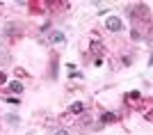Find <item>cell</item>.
Masks as SVG:
<instances>
[{"label":"cell","instance_id":"cell-1","mask_svg":"<svg viewBox=\"0 0 153 135\" xmlns=\"http://www.w3.org/2000/svg\"><path fill=\"white\" fill-rule=\"evenodd\" d=\"M105 28H108L110 32H119V30L123 28V23H121V19H119V16H110L108 23H105Z\"/></svg>","mask_w":153,"mask_h":135},{"label":"cell","instance_id":"cell-2","mask_svg":"<svg viewBox=\"0 0 153 135\" xmlns=\"http://www.w3.org/2000/svg\"><path fill=\"white\" fill-rule=\"evenodd\" d=\"M51 41L53 44H66V37H64V32H59V30H53L51 32Z\"/></svg>","mask_w":153,"mask_h":135},{"label":"cell","instance_id":"cell-3","mask_svg":"<svg viewBox=\"0 0 153 135\" xmlns=\"http://www.w3.org/2000/svg\"><path fill=\"white\" fill-rule=\"evenodd\" d=\"M101 122L103 124H112V122H117V115H114V112H103Z\"/></svg>","mask_w":153,"mask_h":135},{"label":"cell","instance_id":"cell-4","mask_svg":"<svg viewBox=\"0 0 153 135\" xmlns=\"http://www.w3.org/2000/svg\"><path fill=\"white\" fill-rule=\"evenodd\" d=\"M9 92H14V94H21V92H23V83H19V80L9 83Z\"/></svg>","mask_w":153,"mask_h":135},{"label":"cell","instance_id":"cell-5","mask_svg":"<svg viewBox=\"0 0 153 135\" xmlns=\"http://www.w3.org/2000/svg\"><path fill=\"white\" fill-rule=\"evenodd\" d=\"M82 110H85V103H80V101H76L73 105H71V112H73V115H80Z\"/></svg>","mask_w":153,"mask_h":135},{"label":"cell","instance_id":"cell-6","mask_svg":"<svg viewBox=\"0 0 153 135\" xmlns=\"http://www.w3.org/2000/svg\"><path fill=\"white\" fill-rule=\"evenodd\" d=\"M140 96H142V94H140V92H137V90L128 94V98H130V101H137V98H140Z\"/></svg>","mask_w":153,"mask_h":135},{"label":"cell","instance_id":"cell-7","mask_svg":"<svg viewBox=\"0 0 153 135\" xmlns=\"http://www.w3.org/2000/svg\"><path fill=\"white\" fill-rule=\"evenodd\" d=\"M91 51H94V53H96V55H98V53H101V51H103V46H101V44H98V41H96V44H94V46H91Z\"/></svg>","mask_w":153,"mask_h":135},{"label":"cell","instance_id":"cell-8","mask_svg":"<svg viewBox=\"0 0 153 135\" xmlns=\"http://www.w3.org/2000/svg\"><path fill=\"white\" fill-rule=\"evenodd\" d=\"M5 101H7V103H16V105H19V103H21V98H14V96H7V98H5Z\"/></svg>","mask_w":153,"mask_h":135},{"label":"cell","instance_id":"cell-9","mask_svg":"<svg viewBox=\"0 0 153 135\" xmlns=\"http://www.w3.org/2000/svg\"><path fill=\"white\" fill-rule=\"evenodd\" d=\"M53 135H69V131H64V128H62V131H55Z\"/></svg>","mask_w":153,"mask_h":135},{"label":"cell","instance_id":"cell-10","mask_svg":"<svg viewBox=\"0 0 153 135\" xmlns=\"http://www.w3.org/2000/svg\"><path fill=\"white\" fill-rule=\"evenodd\" d=\"M5 80H7V76H5V73H0V85L5 83Z\"/></svg>","mask_w":153,"mask_h":135}]
</instances>
